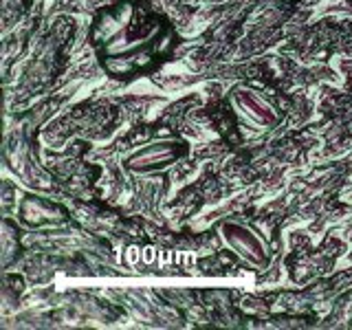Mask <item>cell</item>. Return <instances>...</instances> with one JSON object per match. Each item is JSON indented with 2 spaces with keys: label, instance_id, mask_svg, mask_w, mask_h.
I'll list each match as a JSON object with an SVG mask.
<instances>
[{
  "label": "cell",
  "instance_id": "cell-1",
  "mask_svg": "<svg viewBox=\"0 0 352 330\" xmlns=\"http://www.w3.org/2000/svg\"><path fill=\"white\" fill-rule=\"evenodd\" d=\"M183 143L174 137H161L152 139L146 146L137 148L132 154H128L124 165L132 174H154L172 168V165L183 157Z\"/></svg>",
  "mask_w": 352,
  "mask_h": 330
},
{
  "label": "cell",
  "instance_id": "cell-2",
  "mask_svg": "<svg viewBox=\"0 0 352 330\" xmlns=\"http://www.w3.org/2000/svg\"><path fill=\"white\" fill-rule=\"evenodd\" d=\"M220 236H223L225 245L234 251L242 262H247L249 267L267 269L271 264L269 245L249 225L229 220V223H225L223 227H220Z\"/></svg>",
  "mask_w": 352,
  "mask_h": 330
},
{
  "label": "cell",
  "instance_id": "cell-3",
  "mask_svg": "<svg viewBox=\"0 0 352 330\" xmlns=\"http://www.w3.org/2000/svg\"><path fill=\"white\" fill-rule=\"evenodd\" d=\"M231 104H234L236 113L240 117H245L249 124L258 128H275L280 124V110L275 108V104L269 97H264L258 88L253 86H236L231 91Z\"/></svg>",
  "mask_w": 352,
  "mask_h": 330
},
{
  "label": "cell",
  "instance_id": "cell-4",
  "mask_svg": "<svg viewBox=\"0 0 352 330\" xmlns=\"http://www.w3.org/2000/svg\"><path fill=\"white\" fill-rule=\"evenodd\" d=\"M20 216L29 227H51V225H62L66 220L64 212L58 205L38 196H27L22 201Z\"/></svg>",
  "mask_w": 352,
  "mask_h": 330
}]
</instances>
